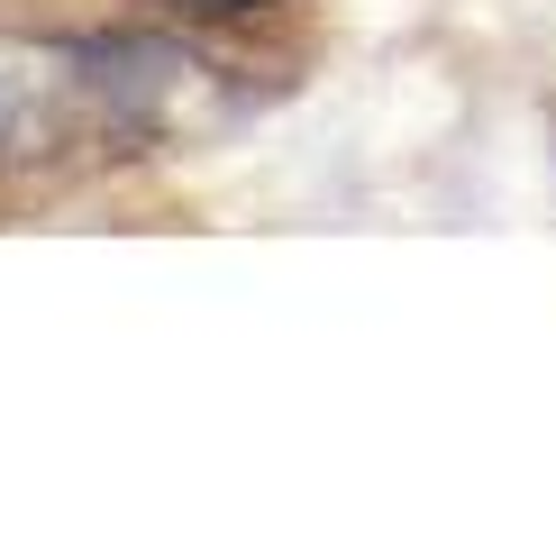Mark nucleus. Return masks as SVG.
I'll return each instance as SVG.
<instances>
[{
    "label": "nucleus",
    "instance_id": "f03ea898",
    "mask_svg": "<svg viewBox=\"0 0 556 548\" xmlns=\"http://www.w3.org/2000/svg\"><path fill=\"white\" fill-rule=\"evenodd\" d=\"M91 128V83H83V46H37V37H0V165L55 155Z\"/></svg>",
    "mask_w": 556,
    "mask_h": 548
},
{
    "label": "nucleus",
    "instance_id": "7ed1b4c3",
    "mask_svg": "<svg viewBox=\"0 0 556 548\" xmlns=\"http://www.w3.org/2000/svg\"><path fill=\"white\" fill-rule=\"evenodd\" d=\"M174 10H201V18H238V10H256V0H174Z\"/></svg>",
    "mask_w": 556,
    "mask_h": 548
},
{
    "label": "nucleus",
    "instance_id": "f257e3e1",
    "mask_svg": "<svg viewBox=\"0 0 556 548\" xmlns=\"http://www.w3.org/2000/svg\"><path fill=\"white\" fill-rule=\"evenodd\" d=\"M83 83H91V128H101L110 147L211 128V101H219V64L182 55V46H155V37L83 46Z\"/></svg>",
    "mask_w": 556,
    "mask_h": 548
}]
</instances>
